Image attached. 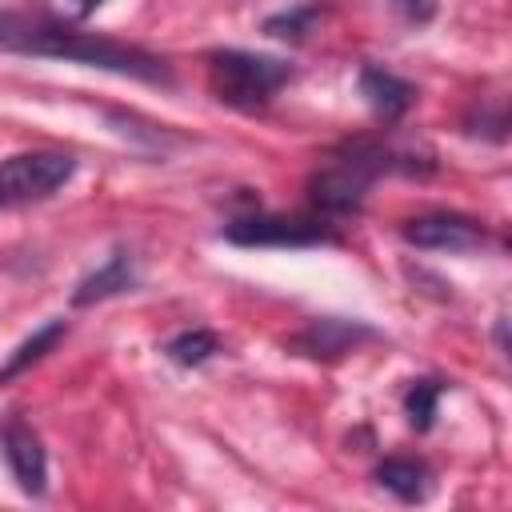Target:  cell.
Returning a JSON list of instances; mask_svg holds the SVG:
<instances>
[{"instance_id":"cell-1","label":"cell","mask_w":512,"mask_h":512,"mask_svg":"<svg viewBox=\"0 0 512 512\" xmlns=\"http://www.w3.org/2000/svg\"><path fill=\"white\" fill-rule=\"evenodd\" d=\"M0 52L52 56V60L88 64V68H104V72H116V76L148 80V84H172V72L160 56H152L136 44L76 32L72 24L56 20V16H28V12L0 8Z\"/></svg>"},{"instance_id":"cell-2","label":"cell","mask_w":512,"mask_h":512,"mask_svg":"<svg viewBox=\"0 0 512 512\" xmlns=\"http://www.w3.org/2000/svg\"><path fill=\"white\" fill-rule=\"evenodd\" d=\"M432 164H420L412 156L392 152L380 140H348L344 148L332 152L324 168L308 176V204L320 216H348L364 204L368 184L380 172H428Z\"/></svg>"},{"instance_id":"cell-3","label":"cell","mask_w":512,"mask_h":512,"mask_svg":"<svg viewBox=\"0 0 512 512\" xmlns=\"http://www.w3.org/2000/svg\"><path fill=\"white\" fill-rule=\"evenodd\" d=\"M208 76H212L216 100H224L228 108H240V112H260L288 84L292 68L276 56L224 48V52L208 56Z\"/></svg>"},{"instance_id":"cell-4","label":"cell","mask_w":512,"mask_h":512,"mask_svg":"<svg viewBox=\"0 0 512 512\" xmlns=\"http://www.w3.org/2000/svg\"><path fill=\"white\" fill-rule=\"evenodd\" d=\"M224 240L244 248H308V244H332L336 232L320 216H236L224 224Z\"/></svg>"},{"instance_id":"cell-5","label":"cell","mask_w":512,"mask_h":512,"mask_svg":"<svg viewBox=\"0 0 512 512\" xmlns=\"http://www.w3.org/2000/svg\"><path fill=\"white\" fill-rule=\"evenodd\" d=\"M72 168H76V160L68 152H48V148L8 156L0 164V208L52 196L72 176Z\"/></svg>"},{"instance_id":"cell-6","label":"cell","mask_w":512,"mask_h":512,"mask_svg":"<svg viewBox=\"0 0 512 512\" xmlns=\"http://www.w3.org/2000/svg\"><path fill=\"white\" fill-rule=\"evenodd\" d=\"M376 332L360 320H344V316H320L312 324H304L296 336H288V348L296 356H308V360H340L348 356L356 344L372 340Z\"/></svg>"},{"instance_id":"cell-7","label":"cell","mask_w":512,"mask_h":512,"mask_svg":"<svg viewBox=\"0 0 512 512\" xmlns=\"http://www.w3.org/2000/svg\"><path fill=\"white\" fill-rule=\"evenodd\" d=\"M404 240L416 248H436V252H472L488 240V232L460 212H428L404 224Z\"/></svg>"},{"instance_id":"cell-8","label":"cell","mask_w":512,"mask_h":512,"mask_svg":"<svg viewBox=\"0 0 512 512\" xmlns=\"http://www.w3.org/2000/svg\"><path fill=\"white\" fill-rule=\"evenodd\" d=\"M0 448H4V460H8L20 492L44 496V488H48V456H44L40 436L24 420H8L0 428Z\"/></svg>"},{"instance_id":"cell-9","label":"cell","mask_w":512,"mask_h":512,"mask_svg":"<svg viewBox=\"0 0 512 512\" xmlns=\"http://www.w3.org/2000/svg\"><path fill=\"white\" fill-rule=\"evenodd\" d=\"M360 96L368 100V108H372L384 124H392V120H400V116L412 108L416 88H412L408 80H400L396 72L380 68V64H364V68H360Z\"/></svg>"},{"instance_id":"cell-10","label":"cell","mask_w":512,"mask_h":512,"mask_svg":"<svg viewBox=\"0 0 512 512\" xmlns=\"http://www.w3.org/2000/svg\"><path fill=\"white\" fill-rule=\"evenodd\" d=\"M132 284H136V272H132L128 252H112L104 268H96L92 276H84V280L76 284L72 304H76V308H88V304H96V300H108V296L128 292Z\"/></svg>"},{"instance_id":"cell-11","label":"cell","mask_w":512,"mask_h":512,"mask_svg":"<svg viewBox=\"0 0 512 512\" xmlns=\"http://www.w3.org/2000/svg\"><path fill=\"white\" fill-rule=\"evenodd\" d=\"M376 484L388 488L396 500H424L428 488H432V472L424 460H412V456H388L376 464Z\"/></svg>"},{"instance_id":"cell-12","label":"cell","mask_w":512,"mask_h":512,"mask_svg":"<svg viewBox=\"0 0 512 512\" xmlns=\"http://www.w3.org/2000/svg\"><path fill=\"white\" fill-rule=\"evenodd\" d=\"M64 332H68V328H64V320H48L44 328H36V332H32V336H28V340L8 356V364L0 368V384H8L12 376H20V372H24V368H32L36 360H44V356L64 340Z\"/></svg>"},{"instance_id":"cell-13","label":"cell","mask_w":512,"mask_h":512,"mask_svg":"<svg viewBox=\"0 0 512 512\" xmlns=\"http://www.w3.org/2000/svg\"><path fill=\"white\" fill-rule=\"evenodd\" d=\"M216 352H220V340H216V332H208V328H188V332H180V336H172V340L164 344V356H168L172 364H180V368H196V364L212 360Z\"/></svg>"},{"instance_id":"cell-14","label":"cell","mask_w":512,"mask_h":512,"mask_svg":"<svg viewBox=\"0 0 512 512\" xmlns=\"http://www.w3.org/2000/svg\"><path fill=\"white\" fill-rule=\"evenodd\" d=\"M436 404H440V384H436V380H412V388L404 392L408 424H412L416 432H428L432 420H436Z\"/></svg>"},{"instance_id":"cell-15","label":"cell","mask_w":512,"mask_h":512,"mask_svg":"<svg viewBox=\"0 0 512 512\" xmlns=\"http://www.w3.org/2000/svg\"><path fill=\"white\" fill-rule=\"evenodd\" d=\"M320 20V8L316 4H300V8H288V12H276L264 20V32L268 36H280V40H300L312 32V24Z\"/></svg>"},{"instance_id":"cell-16","label":"cell","mask_w":512,"mask_h":512,"mask_svg":"<svg viewBox=\"0 0 512 512\" xmlns=\"http://www.w3.org/2000/svg\"><path fill=\"white\" fill-rule=\"evenodd\" d=\"M388 8L404 20V24H428L436 16V0H388Z\"/></svg>"},{"instance_id":"cell-17","label":"cell","mask_w":512,"mask_h":512,"mask_svg":"<svg viewBox=\"0 0 512 512\" xmlns=\"http://www.w3.org/2000/svg\"><path fill=\"white\" fill-rule=\"evenodd\" d=\"M52 4V16L56 20H64V24H72V20H84V16H92L104 0H48Z\"/></svg>"}]
</instances>
